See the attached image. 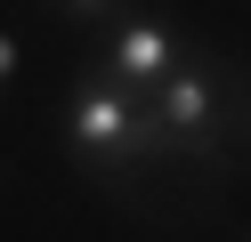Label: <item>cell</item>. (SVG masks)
<instances>
[{
    "instance_id": "cell-5",
    "label": "cell",
    "mask_w": 251,
    "mask_h": 242,
    "mask_svg": "<svg viewBox=\"0 0 251 242\" xmlns=\"http://www.w3.org/2000/svg\"><path fill=\"white\" fill-rule=\"evenodd\" d=\"M17 65H25V41L8 24H0V89H8V81H17Z\"/></svg>"
},
{
    "instance_id": "cell-7",
    "label": "cell",
    "mask_w": 251,
    "mask_h": 242,
    "mask_svg": "<svg viewBox=\"0 0 251 242\" xmlns=\"http://www.w3.org/2000/svg\"><path fill=\"white\" fill-rule=\"evenodd\" d=\"M0 177H8V154H0Z\"/></svg>"
},
{
    "instance_id": "cell-2",
    "label": "cell",
    "mask_w": 251,
    "mask_h": 242,
    "mask_svg": "<svg viewBox=\"0 0 251 242\" xmlns=\"http://www.w3.org/2000/svg\"><path fill=\"white\" fill-rule=\"evenodd\" d=\"M235 113H243V81H235V65L219 57H195L186 48L178 73H162L146 89V121L162 129V137H178L186 161H202V177H227V137H235Z\"/></svg>"
},
{
    "instance_id": "cell-4",
    "label": "cell",
    "mask_w": 251,
    "mask_h": 242,
    "mask_svg": "<svg viewBox=\"0 0 251 242\" xmlns=\"http://www.w3.org/2000/svg\"><path fill=\"white\" fill-rule=\"evenodd\" d=\"M57 8H65L73 24H89V32H98V24H114V16L130 8V0H57Z\"/></svg>"
},
{
    "instance_id": "cell-3",
    "label": "cell",
    "mask_w": 251,
    "mask_h": 242,
    "mask_svg": "<svg viewBox=\"0 0 251 242\" xmlns=\"http://www.w3.org/2000/svg\"><path fill=\"white\" fill-rule=\"evenodd\" d=\"M178 57H186V41L162 24V16H146V8H122L114 24H98V48H89V65L114 73L122 89H138V97H146L162 73H178Z\"/></svg>"
},
{
    "instance_id": "cell-6",
    "label": "cell",
    "mask_w": 251,
    "mask_h": 242,
    "mask_svg": "<svg viewBox=\"0 0 251 242\" xmlns=\"http://www.w3.org/2000/svg\"><path fill=\"white\" fill-rule=\"evenodd\" d=\"M235 137L251 145V89H243V113H235Z\"/></svg>"
},
{
    "instance_id": "cell-1",
    "label": "cell",
    "mask_w": 251,
    "mask_h": 242,
    "mask_svg": "<svg viewBox=\"0 0 251 242\" xmlns=\"http://www.w3.org/2000/svg\"><path fill=\"white\" fill-rule=\"evenodd\" d=\"M57 137H65V161L89 177V186H114V194L130 186V177H146V170L186 161L178 137H162V129L146 121V97L122 89V81L98 73V65L57 97Z\"/></svg>"
}]
</instances>
